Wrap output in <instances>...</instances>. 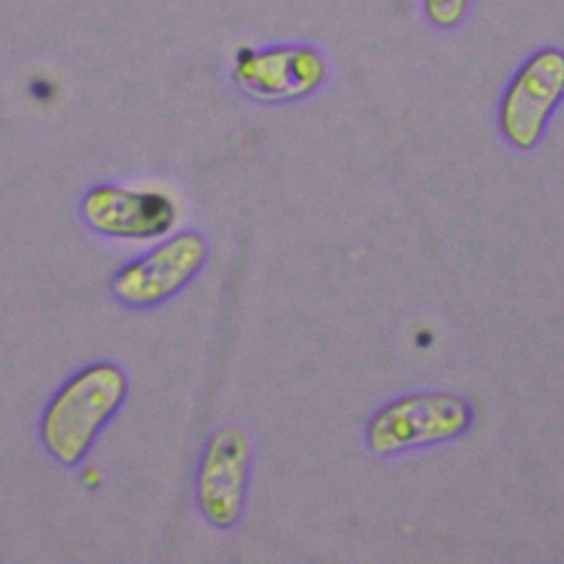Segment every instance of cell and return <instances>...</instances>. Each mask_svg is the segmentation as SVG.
Wrapping results in <instances>:
<instances>
[{
  "mask_svg": "<svg viewBox=\"0 0 564 564\" xmlns=\"http://www.w3.org/2000/svg\"><path fill=\"white\" fill-rule=\"evenodd\" d=\"M128 397V375L115 361H95L73 372L46 401L40 441L64 465H79Z\"/></svg>",
  "mask_w": 564,
  "mask_h": 564,
  "instance_id": "obj_1",
  "label": "cell"
},
{
  "mask_svg": "<svg viewBox=\"0 0 564 564\" xmlns=\"http://www.w3.org/2000/svg\"><path fill=\"white\" fill-rule=\"evenodd\" d=\"M471 425L469 403L449 392H412L379 408L366 425V443L379 456L449 441Z\"/></svg>",
  "mask_w": 564,
  "mask_h": 564,
  "instance_id": "obj_3",
  "label": "cell"
},
{
  "mask_svg": "<svg viewBox=\"0 0 564 564\" xmlns=\"http://www.w3.org/2000/svg\"><path fill=\"white\" fill-rule=\"evenodd\" d=\"M427 18L443 29L458 24L469 7V0H423Z\"/></svg>",
  "mask_w": 564,
  "mask_h": 564,
  "instance_id": "obj_7",
  "label": "cell"
},
{
  "mask_svg": "<svg viewBox=\"0 0 564 564\" xmlns=\"http://www.w3.org/2000/svg\"><path fill=\"white\" fill-rule=\"evenodd\" d=\"M564 95V53H535L509 84L500 106V128L516 148H531L544 132L546 119Z\"/></svg>",
  "mask_w": 564,
  "mask_h": 564,
  "instance_id": "obj_5",
  "label": "cell"
},
{
  "mask_svg": "<svg viewBox=\"0 0 564 564\" xmlns=\"http://www.w3.org/2000/svg\"><path fill=\"white\" fill-rule=\"evenodd\" d=\"M251 478V438L238 423L218 425L200 454L194 498L200 516L216 529L240 522Z\"/></svg>",
  "mask_w": 564,
  "mask_h": 564,
  "instance_id": "obj_4",
  "label": "cell"
},
{
  "mask_svg": "<svg viewBox=\"0 0 564 564\" xmlns=\"http://www.w3.org/2000/svg\"><path fill=\"white\" fill-rule=\"evenodd\" d=\"M207 256L200 231H178L121 264L108 282L110 295L128 308H154L178 295L203 271Z\"/></svg>",
  "mask_w": 564,
  "mask_h": 564,
  "instance_id": "obj_2",
  "label": "cell"
},
{
  "mask_svg": "<svg viewBox=\"0 0 564 564\" xmlns=\"http://www.w3.org/2000/svg\"><path fill=\"white\" fill-rule=\"evenodd\" d=\"M79 216L99 236L152 240L174 225L176 207L161 192H139L101 183L82 196Z\"/></svg>",
  "mask_w": 564,
  "mask_h": 564,
  "instance_id": "obj_6",
  "label": "cell"
}]
</instances>
